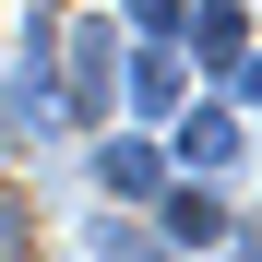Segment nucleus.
Segmentation results:
<instances>
[{"label":"nucleus","mask_w":262,"mask_h":262,"mask_svg":"<svg viewBox=\"0 0 262 262\" xmlns=\"http://www.w3.org/2000/svg\"><path fill=\"white\" fill-rule=\"evenodd\" d=\"M155 143H167V167H191V179H227V167H238V143H250V119H238L227 96H191L179 119L155 131Z\"/></svg>","instance_id":"nucleus-1"},{"label":"nucleus","mask_w":262,"mask_h":262,"mask_svg":"<svg viewBox=\"0 0 262 262\" xmlns=\"http://www.w3.org/2000/svg\"><path fill=\"white\" fill-rule=\"evenodd\" d=\"M83 179H96L107 203H155L179 167H167V143H155V131H96V143H83Z\"/></svg>","instance_id":"nucleus-2"},{"label":"nucleus","mask_w":262,"mask_h":262,"mask_svg":"<svg viewBox=\"0 0 262 262\" xmlns=\"http://www.w3.org/2000/svg\"><path fill=\"white\" fill-rule=\"evenodd\" d=\"M119 107H131V131H167L191 107V60L179 48H119Z\"/></svg>","instance_id":"nucleus-3"},{"label":"nucleus","mask_w":262,"mask_h":262,"mask_svg":"<svg viewBox=\"0 0 262 262\" xmlns=\"http://www.w3.org/2000/svg\"><path fill=\"white\" fill-rule=\"evenodd\" d=\"M227 227H238V214H227L214 179H167V191H155V238H167V250H214Z\"/></svg>","instance_id":"nucleus-4"},{"label":"nucleus","mask_w":262,"mask_h":262,"mask_svg":"<svg viewBox=\"0 0 262 262\" xmlns=\"http://www.w3.org/2000/svg\"><path fill=\"white\" fill-rule=\"evenodd\" d=\"M238 48H250V12H238V0H191L179 60H191V72H238Z\"/></svg>","instance_id":"nucleus-5"},{"label":"nucleus","mask_w":262,"mask_h":262,"mask_svg":"<svg viewBox=\"0 0 262 262\" xmlns=\"http://www.w3.org/2000/svg\"><path fill=\"white\" fill-rule=\"evenodd\" d=\"M83 262H179V250H167L143 214H96V227H83Z\"/></svg>","instance_id":"nucleus-6"},{"label":"nucleus","mask_w":262,"mask_h":262,"mask_svg":"<svg viewBox=\"0 0 262 262\" xmlns=\"http://www.w3.org/2000/svg\"><path fill=\"white\" fill-rule=\"evenodd\" d=\"M36 250H48V214H36V191L0 167V262H36Z\"/></svg>","instance_id":"nucleus-7"},{"label":"nucleus","mask_w":262,"mask_h":262,"mask_svg":"<svg viewBox=\"0 0 262 262\" xmlns=\"http://www.w3.org/2000/svg\"><path fill=\"white\" fill-rule=\"evenodd\" d=\"M119 12H131L143 48H179V36H191V0H119Z\"/></svg>","instance_id":"nucleus-8"},{"label":"nucleus","mask_w":262,"mask_h":262,"mask_svg":"<svg viewBox=\"0 0 262 262\" xmlns=\"http://www.w3.org/2000/svg\"><path fill=\"white\" fill-rule=\"evenodd\" d=\"M214 250H227V262H262V214H250V227H227Z\"/></svg>","instance_id":"nucleus-9"},{"label":"nucleus","mask_w":262,"mask_h":262,"mask_svg":"<svg viewBox=\"0 0 262 262\" xmlns=\"http://www.w3.org/2000/svg\"><path fill=\"white\" fill-rule=\"evenodd\" d=\"M238 12H250V0H238Z\"/></svg>","instance_id":"nucleus-10"}]
</instances>
